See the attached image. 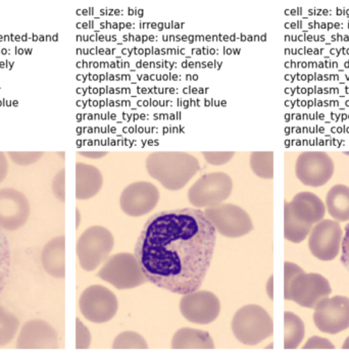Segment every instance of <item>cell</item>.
Returning a JSON list of instances; mask_svg holds the SVG:
<instances>
[{
  "label": "cell",
  "mask_w": 349,
  "mask_h": 356,
  "mask_svg": "<svg viewBox=\"0 0 349 356\" xmlns=\"http://www.w3.org/2000/svg\"><path fill=\"white\" fill-rule=\"evenodd\" d=\"M232 332L240 343L254 346L273 336L274 323L263 307L248 305L237 310L232 320Z\"/></svg>",
  "instance_id": "3"
},
{
  "label": "cell",
  "mask_w": 349,
  "mask_h": 356,
  "mask_svg": "<svg viewBox=\"0 0 349 356\" xmlns=\"http://www.w3.org/2000/svg\"><path fill=\"white\" fill-rule=\"evenodd\" d=\"M56 182H54V191L60 200H64V172H60L56 177Z\"/></svg>",
  "instance_id": "34"
},
{
  "label": "cell",
  "mask_w": 349,
  "mask_h": 356,
  "mask_svg": "<svg viewBox=\"0 0 349 356\" xmlns=\"http://www.w3.org/2000/svg\"><path fill=\"white\" fill-rule=\"evenodd\" d=\"M204 159L209 165H226L233 156H234L235 152H204Z\"/></svg>",
  "instance_id": "29"
},
{
  "label": "cell",
  "mask_w": 349,
  "mask_h": 356,
  "mask_svg": "<svg viewBox=\"0 0 349 356\" xmlns=\"http://www.w3.org/2000/svg\"><path fill=\"white\" fill-rule=\"evenodd\" d=\"M284 272H285V285H284V291L288 289L289 287L290 283H291L292 280L295 278L298 274L300 273L305 272L300 266H298V264L290 263V261H285L284 264Z\"/></svg>",
  "instance_id": "31"
},
{
  "label": "cell",
  "mask_w": 349,
  "mask_h": 356,
  "mask_svg": "<svg viewBox=\"0 0 349 356\" xmlns=\"http://www.w3.org/2000/svg\"><path fill=\"white\" fill-rule=\"evenodd\" d=\"M204 213L215 227L216 231L225 237H242L254 229V224L248 213L235 204L229 203L206 207Z\"/></svg>",
  "instance_id": "9"
},
{
  "label": "cell",
  "mask_w": 349,
  "mask_h": 356,
  "mask_svg": "<svg viewBox=\"0 0 349 356\" xmlns=\"http://www.w3.org/2000/svg\"><path fill=\"white\" fill-rule=\"evenodd\" d=\"M313 225L305 224L293 217L285 207L284 236L285 239L293 243H300L311 233Z\"/></svg>",
  "instance_id": "23"
},
{
  "label": "cell",
  "mask_w": 349,
  "mask_h": 356,
  "mask_svg": "<svg viewBox=\"0 0 349 356\" xmlns=\"http://www.w3.org/2000/svg\"><path fill=\"white\" fill-rule=\"evenodd\" d=\"M19 325L21 324L17 316L0 305V348L14 340Z\"/></svg>",
  "instance_id": "24"
},
{
  "label": "cell",
  "mask_w": 349,
  "mask_h": 356,
  "mask_svg": "<svg viewBox=\"0 0 349 356\" xmlns=\"http://www.w3.org/2000/svg\"><path fill=\"white\" fill-rule=\"evenodd\" d=\"M341 248L342 254L340 261L349 272V224L346 225V234H344L343 239H342Z\"/></svg>",
  "instance_id": "32"
},
{
  "label": "cell",
  "mask_w": 349,
  "mask_h": 356,
  "mask_svg": "<svg viewBox=\"0 0 349 356\" xmlns=\"http://www.w3.org/2000/svg\"><path fill=\"white\" fill-rule=\"evenodd\" d=\"M97 277L119 290L139 287L148 281L136 257L128 252L117 253L108 257L97 273Z\"/></svg>",
  "instance_id": "4"
},
{
  "label": "cell",
  "mask_w": 349,
  "mask_h": 356,
  "mask_svg": "<svg viewBox=\"0 0 349 356\" xmlns=\"http://www.w3.org/2000/svg\"><path fill=\"white\" fill-rule=\"evenodd\" d=\"M113 348L119 349H147L148 344L140 334L126 331L119 334L113 342Z\"/></svg>",
  "instance_id": "27"
},
{
  "label": "cell",
  "mask_w": 349,
  "mask_h": 356,
  "mask_svg": "<svg viewBox=\"0 0 349 356\" xmlns=\"http://www.w3.org/2000/svg\"><path fill=\"white\" fill-rule=\"evenodd\" d=\"M146 169L165 189L180 190L200 170V163L187 152H159L148 155Z\"/></svg>",
  "instance_id": "2"
},
{
  "label": "cell",
  "mask_w": 349,
  "mask_h": 356,
  "mask_svg": "<svg viewBox=\"0 0 349 356\" xmlns=\"http://www.w3.org/2000/svg\"><path fill=\"white\" fill-rule=\"evenodd\" d=\"M232 179L224 172L204 175L189 189L188 200L195 207H213L222 204L232 193Z\"/></svg>",
  "instance_id": "8"
},
{
  "label": "cell",
  "mask_w": 349,
  "mask_h": 356,
  "mask_svg": "<svg viewBox=\"0 0 349 356\" xmlns=\"http://www.w3.org/2000/svg\"><path fill=\"white\" fill-rule=\"evenodd\" d=\"M250 167L257 176L272 179L274 176V154L272 152H254L250 155Z\"/></svg>",
  "instance_id": "26"
},
{
  "label": "cell",
  "mask_w": 349,
  "mask_h": 356,
  "mask_svg": "<svg viewBox=\"0 0 349 356\" xmlns=\"http://www.w3.org/2000/svg\"><path fill=\"white\" fill-rule=\"evenodd\" d=\"M334 170L333 159L324 152H302L296 161V177L305 186H324L332 178Z\"/></svg>",
  "instance_id": "11"
},
{
  "label": "cell",
  "mask_w": 349,
  "mask_h": 356,
  "mask_svg": "<svg viewBox=\"0 0 349 356\" xmlns=\"http://www.w3.org/2000/svg\"><path fill=\"white\" fill-rule=\"evenodd\" d=\"M115 245L113 234L104 227H91L77 242V257L81 268L93 272L110 257Z\"/></svg>",
  "instance_id": "5"
},
{
  "label": "cell",
  "mask_w": 349,
  "mask_h": 356,
  "mask_svg": "<svg viewBox=\"0 0 349 356\" xmlns=\"http://www.w3.org/2000/svg\"><path fill=\"white\" fill-rule=\"evenodd\" d=\"M65 241L64 236L50 240L41 253V263L45 272L56 279L65 277Z\"/></svg>",
  "instance_id": "18"
},
{
  "label": "cell",
  "mask_w": 349,
  "mask_h": 356,
  "mask_svg": "<svg viewBox=\"0 0 349 356\" xmlns=\"http://www.w3.org/2000/svg\"><path fill=\"white\" fill-rule=\"evenodd\" d=\"M290 213L300 222L305 224H318L324 220L326 207L324 202L311 192H300L294 196L291 202H285Z\"/></svg>",
  "instance_id": "17"
},
{
  "label": "cell",
  "mask_w": 349,
  "mask_h": 356,
  "mask_svg": "<svg viewBox=\"0 0 349 356\" xmlns=\"http://www.w3.org/2000/svg\"><path fill=\"white\" fill-rule=\"evenodd\" d=\"M12 270V250L3 229L0 227V295L3 292Z\"/></svg>",
  "instance_id": "25"
},
{
  "label": "cell",
  "mask_w": 349,
  "mask_h": 356,
  "mask_svg": "<svg viewBox=\"0 0 349 356\" xmlns=\"http://www.w3.org/2000/svg\"><path fill=\"white\" fill-rule=\"evenodd\" d=\"M6 170H8V165H6V159L2 154H0V181L3 180L6 177Z\"/></svg>",
  "instance_id": "35"
},
{
  "label": "cell",
  "mask_w": 349,
  "mask_h": 356,
  "mask_svg": "<svg viewBox=\"0 0 349 356\" xmlns=\"http://www.w3.org/2000/svg\"><path fill=\"white\" fill-rule=\"evenodd\" d=\"M329 215L337 222L349 220V187L335 185L329 190L326 197Z\"/></svg>",
  "instance_id": "21"
},
{
  "label": "cell",
  "mask_w": 349,
  "mask_h": 356,
  "mask_svg": "<svg viewBox=\"0 0 349 356\" xmlns=\"http://www.w3.org/2000/svg\"><path fill=\"white\" fill-rule=\"evenodd\" d=\"M314 322L323 333L335 334L349 327V298L346 296L326 297L316 305Z\"/></svg>",
  "instance_id": "10"
},
{
  "label": "cell",
  "mask_w": 349,
  "mask_h": 356,
  "mask_svg": "<svg viewBox=\"0 0 349 356\" xmlns=\"http://www.w3.org/2000/svg\"><path fill=\"white\" fill-rule=\"evenodd\" d=\"M172 348L177 349H215V343L209 332L204 330L182 327L174 334Z\"/></svg>",
  "instance_id": "19"
},
{
  "label": "cell",
  "mask_w": 349,
  "mask_h": 356,
  "mask_svg": "<svg viewBox=\"0 0 349 356\" xmlns=\"http://www.w3.org/2000/svg\"><path fill=\"white\" fill-rule=\"evenodd\" d=\"M83 156L90 157V159H99V157L104 156L106 152H80Z\"/></svg>",
  "instance_id": "36"
},
{
  "label": "cell",
  "mask_w": 349,
  "mask_h": 356,
  "mask_svg": "<svg viewBox=\"0 0 349 356\" xmlns=\"http://www.w3.org/2000/svg\"><path fill=\"white\" fill-rule=\"evenodd\" d=\"M29 216V204L23 194L13 189L0 190V227L6 230L21 228Z\"/></svg>",
  "instance_id": "16"
},
{
  "label": "cell",
  "mask_w": 349,
  "mask_h": 356,
  "mask_svg": "<svg viewBox=\"0 0 349 356\" xmlns=\"http://www.w3.org/2000/svg\"><path fill=\"white\" fill-rule=\"evenodd\" d=\"M104 184L102 172L93 165H77V198L88 200L95 196Z\"/></svg>",
  "instance_id": "20"
},
{
  "label": "cell",
  "mask_w": 349,
  "mask_h": 356,
  "mask_svg": "<svg viewBox=\"0 0 349 356\" xmlns=\"http://www.w3.org/2000/svg\"><path fill=\"white\" fill-rule=\"evenodd\" d=\"M342 239L343 235L339 222L323 220L311 229L309 248L311 254L320 261H333L341 248Z\"/></svg>",
  "instance_id": "12"
},
{
  "label": "cell",
  "mask_w": 349,
  "mask_h": 356,
  "mask_svg": "<svg viewBox=\"0 0 349 356\" xmlns=\"http://www.w3.org/2000/svg\"><path fill=\"white\" fill-rule=\"evenodd\" d=\"M332 293L328 280L316 273H300L292 280L288 289L284 291L286 300L294 301L307 309H315L316 305Z\"/></svg>",
  "instance_id": "7"
},
{
  "label": "cell",
  "mask_w": 349,
  "mask_h": 356,
  "mask_svg": "<svg viewBox=\"0 0 349 356\" xmlns=\"http://www.w3.org/2000/svg\"><path fill=\"white\" fill-rule=\"evenodd\" d=\"M91 340H92V336H91L88 327L83 324L79 318H77L76 320V349L78 350L88 349L91 345Z\"/></svg>",
  "instance_id": "28"
},
{
  "label": "cell",
  "mask_w": 349,
  "mask_h": 356,
  "mask_svg": "<svg viewBox=\"0 0 349 356\" xmlns=\"http://www.w3.org/2000/svg\"><path fill=\"white\" fill-rule=\"evenodd\" d=\"M13 159L17 163L21 165H27V163H34L42 154H10Z\"/></svg>",
  "instance_id": "33"
},
{
  "label": "cell",
  "mask_w": 349,
  "mask_h": 356,
  "mask_svg": "<svg viewBox=\"0 0 349 356\" xmlns=\"http://www.w3.org/2000/svg\"><path fill=\"white\" fill-rule=\"evenodd\" d=\"M284 348L296 349L305 335V323L298 314L286 312L284 314Z\"/></svg>",
  "instance_id": "22"
},
{
  "label": "cell",
  "mask_w": 349,
  "mask_h": 356,
  "mask_svg": "<svg viewBox=\"0 0 349 356\" xmlns=\"http://www.w3.org/2000/svg\"><path fill=\"white\" fill-rule=\"evenodd\" d=\"M267 292L270 298L273 300V298H274V297H273V276H270L269 282H268Z\"/></svg>",
  "instance_id": "37"
},
{
  "label": "cell",
  "mask_w": 349,
  "mask_h": 356,
  "mask_svg": "<svg viewBox=\"0 0 349 356\" xmlns=\"http://www.w3.org/2000/svg\"><path fill=\"white\" fill-rule=\"evenodd\" d=\"M79 309L89 322L104 324L115 318L119 301L113 291L102 285L89 286L81 294Z\"/></svg>",
  "instance_id": "6"
},
{
  "label": "cell",
  "mask_w": 349,
  "mask_h": 356,
  "mask_svg": "<svg viewBox=\"0 0 349 356\" xmlns=\"http://www.w3.org/2000/svg\"><path fill=\"white\" fill-rule=\"evenodd\" d=\"M335 346L330 340L326 338L318 337V336H314L309 338L307 342L305 343L303 349H334Z\"/></svg>",
  "instance_id": "30"
},
{
  "label": "cell",
  "mask_w": 349,
  "mask_h": 356,
  "mask_svg": "<svg viewBox=\"0 0 349 356\" xmlns=\"http://www.w3.org/2000/svg\"><path fill=\"white\" fill-rule=\"evenodd\" d=\"M180 312L183 318L193 324H211L219 316L221 302L211 292L196 290L181 298Z\"/></svg>",
  "instance_id": "13"
},
{
  "label": "cell",
  "mask_w": 349,
  "mask_h": 356,
  "mask_svg": "<svg viewBox=\"0 0 349 356\" xmlns=\"http://www.w3.org/2000/svg\"><path fill=\"white\" fill-rule=\"evenodd\" d=\"M217 235L200 209L156 213L144 225L134 255L148 282L172 293L200 289L211 266Z\"/></svg>",
  "instance_id": "1"
},
{
  "label": "cell",
  "mask_w": 349,
  "mask_h": 356,
  "mask_svg": "<svg viewBox=\"0 0 349 356\" xmlns=\"http://www.w3.org/2000/svg\"><path fill=\"white\" fill-rule=\"evenodd\" d=\"M342 348L343 349H349V336L346 338V342L342 345Z\"/></svg>",
  "instance_id": "38"
},
{
  "label": "cell",
  "mask_w": 349,
  "mask_h": 356,
  "mask_svg": "<svg viewBox=\"0 0 349 356\" xmlns=\"http://www.w3.org/2000/svg\"><path fill=\"white\" fill-rule=\"evenodd\" d=\"M16 347L19 350H54L58 348V332L45 321H28L19 331Z\"/></svg>",
  "instance_id": "14"
},
{
  "label": "cell",
  "mask_w": 349,
  "mask_h": 356,
  "mask_svg": "<svg viewBox=\"0 0 349 356\" xmlns=\"http://www.w3.org/2000/svg\"><path fill=\"white\" fill-rule=\"evenodd\" d=\"M159 200L158 188L149 182H135L124 189L121 209L130 217H141L152 211Z\"/></svg>",
  "instance_id": "15"
}]
</instances>
